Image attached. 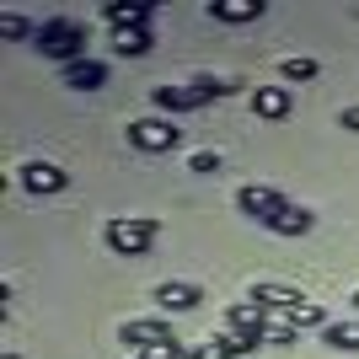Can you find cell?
<instances>
[{
    "instance_id": "obj_1",
    "label": "cell",
    "mask_w": 359,
    "mask_h": 359,
    "mask_svg": "<svg viewBox=\"0 0 359 359\" xmlns=\"http://www.w3.org/2000/svg\"><path fill=\"white\" fill-rule=\"evenodd\" d=\"M38 54H48V60L60 65H81L86 60V27L75 22V16H48V22H38Z\"/></svg>"
},
{
    "instance_id": "obj_2",
    "label": "cell",
    "mask_w": 359,
    "mask_h": 359,
    "mask_svg": "<svg viewBox=\"0 0 359 359\" xmlns=\"http://www.w3.org/2000/svg\"><path fill=\"white\" fill-rule=\"evenodd\" d=\"M241 81H215V75H198V81H188V86H156V107L161 113H194V107L204 102H220V97H231Z\"/></svg>"
},
{
    "instance_id": "obj_3",
    "label": "cell",
    "mask_w": 359,
    "mask_h": 359,
    "mask_svg": "<svg viewBox=\"0 0 359 359\" xmlns=\"http://www.w3.org/2000/svg\"><path fill=\"white\" fill-rule=\"evenodd\" d=\"M156 231H161V220H156V215H118V220L102 225V241H107L118 257H145L150 241H156Z\"/></svg>"
},
{
    "instance_id": "obj_4",
    "label": "cell",
    "mask_w": 359,
    "mask_h": 359,
    "mask_svg": "<svg viewBox=\"0 0 359 359\" xmlns=\"http://www.w3.org/2000/svg\"><path fill=\"white\" fill-rule=\"evenodd\" d=\"M129 145L161 156V150H177L182 145V129L172 118H135V123H129Z\"/></svg>"
},
{
    "instance_id": "obj_5",
    "label": "cell",
    "mask_w": 359,
    "mask_h": 359,
    "mask_svg": "<svg viewBox=\"0 0 359 359\" xmlns=\"http://www.w3.org/2000/svg\"><path fill=\"white\" fill-rule=\"evenodd\" d=\"M285 204H290V198H285V194H273V188H263V182H247V188H236V210H241V215H252L257 225L273 220Z\"/></svg>"
},
{
    "instance_id": "obj_6",
    "label": "cell",
    "mask_w": 359,
    "mask_h": 359,
    "mask_svg": "<svg viewBox=\"0 0 359 359\" xmlns=\"http://www.w3.org/2000/svg\"><path fill=\"white\" fill-rule=\"evenodd\" d=\"M225 327L236 332V338H257V344H269V311H263L257 300H236V306L225 311Z\"/></svg>"
},
{
    "instance_id": "obj_7",
    "label": "cell",
    "mask_w": 359,
    "mask_h": 359,
    "mask_svg": "<svg viewBox=\"0 0 359 359\" xmlns=\"http://www.w3.org/2000/svg\"><path fill=\"white\" fill-rule=\"evenodd\" d=\"M123 344L135 348H150V344H172L177 332H172V322H161V316H135V322H123Z\"/></svg>"
},
{
    "instance_id": "obj_8",
    "label": "cell",
    "mask_w": 359,
    "mask_h": 359,
    "mask_svg": "<svg viewBox=\"0 0 359 359\" xmlns=\"http://www.w3.org/2000/svg\"><path fill=\"white\" fill-rule=\"evenodd\" d=\"M65 182H70V172H65V166H54V161H27L22 166V188H27V194H60Z\"/></svg>"
},
{
    "instance_id": "obj_9",
    "label": "cell",
    "mask_w": 359,
    "mask_h": 359,
    "mask_svg": "<svg viewBox=\"0 0 359 359\" xmlns=\"http://www.w3.org/2000/svg\"><path fill=\"white\" fill-rule=\"evenodd\" d=\"M198 300H204V290L188 285V279H166V285H156V306H161V311H194Z\"/></svg>"
},
{
    "instance_id": "obj_10",
    "label": "cell",
    "mask_w": 359,
    "mask_h": 359,
    "mask_svg": "<svg viewBox=\"0 0 359 359\" xmlns=\"http://www.w3.org/2000/svg\"><path fill=\"white\" fill-rule=\"evenodd\" d=\"M290 107H295L290 86H257V91H252V113H257V118H269V123L290 118Z\"/></svg>"
},
{
    "instance_id": "obj_11",
    "label": "cell",
    "mask_w": 359,
    "mask_h": 359,
    "mask_svg": "<svg viewBox=\"0 0 359 359\" xmlns=\"http://www.w3.org/2000/svg\"><path fill=\"white\" fill-rule=\"evenodd\" d=\"M247 300H257L263 311H279V316H285V311H295L306 295H300V290H290V285H252V295H247Z\"/></svg>"
},
{
    "instance_id": "obj_12",
    "label": "cell",
    "mask_w": 359,
    "mask_h": 359,
    "mask_svg": "<svg viewBox=\"0 0 359 359\" xmlns=\"http://www.w3.org/2000/svg\"><path fill=\"white\" fill-rule=\"evenodd\" d=\"M156 11L150 0H113V6H102V16L113 22V32H123V27H145V16Z\"/></svg>"
},
{
    "instance_id": "obj_13",
    "label": "cell",
    "mask_w": 359,
    "mask_h": 359,
    "mask_svg": "<svg viewBox=\"0 0 359 359\" xmlns=\"http://www.w3.org/2000/svg\"><path fill=\"white\" fill-rule=\"evenodd\" d=\"M273 231V236H306V231H311L316 225V215L311 210H300V204H285V210L273 215V220H263Z\"/></svg>"
},
{
    "instance_id": "obj_14",
    "label": "cell",
    "mask_w": 359,
    "mask_h": 359,
    "mask_svg": "<svg viewBox=\"0 0 359 359\" xmlns=\"http://www.w3.org/2000/svg\"><path fill=\"white\" fill-rule=\"evenodd\" d=\"M263 11H269L263 0H210V16L215 22H231V27H236V22H257Z\"/></svg>"
},
{
    "instance_id": "obj_15",
    "label": "cell",
    "mask_w": 359,
    "mask_h": 359,
    "mask_svg": "<svg viewBox=\"0 0 359 359\" xmlns=\"http://www.w3.org/2000/svg\"><path fill=\"white\" fill-rule=\"evenodd\" d=\"M102 81H107V65H97V60L65 65V86H70V91H97Z\"/></svg>"
},
{
    "instance_id": "obj_16",
    "label": "cell",
    "mask_w": 359,
    "mask_h": 359,
    "mask_svg": "<svg viewBox=\"0 0 359 359\" xmlns=\"http://www.w3.org/2000/svg\"><path fill=\"white\" fill-rule=\"evenodd\" d=\"M322 344L338 348V354H359V322H327V327H322Z\"/></svg>"
},
{
    "instance_id": "obj_17",
    "label": "cell",
    "mask_w": 359,
    "mask_h": 359,
    "mask_svg": "<svg viewBox=\"0 0 359 359\" xmlns=\"http://www.w3.org/2000/svg\"><path fill=\"white\" fill-rule=\"evenodd\" d=\"M150 43H156V38H150L145 27H123V32H113V48H118L123 60H140V54H150Z\"/></svg>"
},
{
    "instance_id": "obj_18",
    "label": "cell",
    "mask_w": 359,
    "mask_h": 359,
    "mask_svg": "<svg viewBox=\"0 0 359 359\" xmlns=\"http://www.w3.org/2000/svg\"><path fill=\"white\" fill-rule=\"evenodd\" d=\"M279 75H285L290 86H306V81H316L322 70H316V60H306V54H290V60L279 65Z\"/></svg>"
},
{
    "instance_id": "obj_19",
    "label": "cell",
    "mask_w": 359,
    "mask_h": 359,
    "mask_svg": "<svg viewBox=\"0 0 359 359\" xmlns=\"http://www.w3.org/2000/svg\"><path fill=\"white\" fill-rule=\"evenodd\" d=\"M285 322H290V327H327V311H322V306H316V300H300V306H295V311H285Z\"/></svg>"
},
{
    "instance_id": "obj_20",
    "label": "cell",
    "mask_w": 359,
    "mask_h": 359,
    "mask_svg": "<svg viewBox=\"0 0 359 359\" xmlns=\"http://www.w3.org/2000/svg\"><path fill=\"white\" fill-rule=\"evenodd\" d=\"M194 359H236V332H225V338H210V344H198Z\"/></svg>"
},
{
    "instance_id": "obj_21",
    "label": "cell",
    "mask_w": 359,
    "mask_h": 359,
    "mask_svg": "<svg viewBox=\"0 0 359 359\" xmlns=\"http://www.w3.org/2000/svg\"><path fill=\"white\" fill-rule=\"evenodd\" d=\"M135 359H194V348L172 338V344H150V348H135Z\"/></svg>"
},
{
    "instance_id": "obj_22",
    "label": "cell",
    "mask_w": 359,
    "mask_h": 359,
    "mask_svg": "<svg viewBox=\"0 0 359 359\" xmlns=\"http://www.w3.org/2000/svg\"><path fill=\"white\" fill-rule=\"evenodd\" d=\"M0 38H38V27L16 11H0Z\"/></svg>"
},
{
    "instance_id": "obj_23",
    "label": "cell",
    "mask_w": 359,
    "mask_h": 359,
    "mask_svg": "<svg viewBox=\"0 0 359 359\" xmlns=\"http://www.w3.org/2000/svg\"><path fill=\"white\" fill-rule=\"evenodd\" d=\"M188 172H198V177L220 172V150H194V156H188Z\"/></svg>"
},
{
    "instance_id": "obj_24",
    "label": "cell",
    "mask_w": 359,
    "mask_h": 359,
    "mask_svg": "<svg viewBox=\"0 0 359 359\" xmlns=\"http://www.w3.org/2000/svg\"><path fill=\"white\" fill-rule=\"evenodd\" d=\"M295 338H300V332L290 327V322H269V344H273V348H290Z\"/></svg>"
},
{
    "instance_id": "obj_25",
    "label": "cell",
    "mask_w": 359,
    "mask_h": 359,
    "mask_svg": "<svg viewBox=\"0 0 359 359\" xmlns=\"http://www.w3.org/2000/svg\"><path fill=\"white\" fill-rule=\"evenodd\" d=\"M338 123H344L348 135H359V107H344V113H338Z\"/></svg>"
},
{
    "instance_id": "obj_26",
    "label": "cell",
    "mask_w": 359,
    "mask_h": 359,
    "mask_svg": "<svg viewBox=\"0 0 359 359\" xmlns=\"http://www.w3.org/2000/svg\"><path fill=\"white\" fill-rule=\"evenodd\" d=\"M354 306H359V290H354Z\"/></svg>"
}]
</instances>
